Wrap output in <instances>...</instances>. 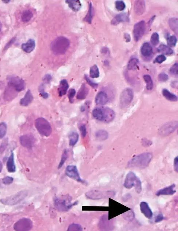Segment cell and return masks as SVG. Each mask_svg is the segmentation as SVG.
Listing matches in <instances>:
<instances>
[{
	"mask_svg": "<svg viewBox=\"0 0 178 231\" xmlns=\"http://www.w3.org/2000/svg\"><path fill=\"white\" fill-rule=\"evenodd\" d=\"M152 155L150 153H145L137 155L128 163V168L144 169L149 165L152 160Z\"/></svg>",
	"mask_w": 178,
	"mask_h": 231,
	"instance_id": "obj_1",
	"label": "cell"
},
{
	"mask_svg": "<svg viewBox=\"0 0 178 231\" xmlns=\"http://www.w3.org/2000/svg\"><path fill=\"white\" fill-rule=\"evenodd\" d=\"M92 115L96 120L106 123L111 122L115 117L114 111L108 107L95 108L92 111Z\"/></svg>",
	"mask_w": 178,
	"mask_h": 231,
	"instance_id": "obj_2",
	"label": "cell"
},
{
	"mask_svg": "<svg viewBox=\"0 0 178 231\" xmlns=\"http://www.w3.org/2000/svg\"><path fill=\"white\" fill-rule=\"evenodd\" d=\"M70 45V41L68 39L60 36L57 38L52 42L51 48L55 54L63 55L66 52Z\"/></svg>",
	"mask_w": 178,
	"mask_h": 231,
	"instance_id": "obj_3",
	"label": "cell"
},
{
	"mask_svg": "<svg viewBox=\"0 0 178 231\" xmlns=\"http://www.w3.org/2000/svg\"><path fill=\"white\" fill-rule=\"evenodd\" d=\"M124 186L125 188L130 189L135 187V191L138 194L142 191V184L141 180L136 176L135 173L130 172L127 174L124 180Z\"/></svg>",
	"mask_w": 178,
	"mask_h": 231,
	"instance_id": "obj_4",
	"label": "cell"
},
{
	"mask_svg": "<svg viewBox=\"0 0 178 231\" xmlns=\"http://www.w3.org/2000/svg\"><path fill=\"white\" fill-rule=\"evenodd\" d=\"M55 208L60 212H67L72 207L78 204L75 202L71 203V198L70 196L65 195L56 198L55 200Z\"/></svg>",
	"mask_w": 178,
	"mask_h": 231,
	"instance_id": "obj_5",
	"label": "cell"
},
{
	"mask_svg": "<svg viewBox=\"0 0 178 231\" xmlns=\"http://www.w3.org/2000/svg\"><path fill=\"white\" fill-rule=\"evenodd\" d=\"M35 124L38 131L43 136H48L52 132L50 123L43 117L37 118L35 120Z\"/></svg>",
	"mask_w": 178,
	"mask_h": 231,
	"instance_id": "obj_6",
	"label": "cell"
},
{
	"mask_svg": "<svg viewBox=\"0 0 178 231\" xmlns=\"http://www.w3.org/2000/svg\"><path fill=\"white\" fill-rule=\"evenodd\" d=\"M27 194L26 191H20L13 195L2 199L1 201L2 204L5 205L16 204L23 200L27 196Z\"/></svg>",
	"mask_w": 178,
	"mask_h": 231,
	"instance_id": "obj_7",
	"label": "cell"
},
{
	"mask_svg": "<svg viewBox=\"0 0 178 231\" xmlns=\"http://www.w3.org/2000/svg\"><path fill=\"white\" fill-rule=\"evenodd\" d=\"M7 81L8 85L14 89L18 92H20L25 89L24 81L18 77H10L8 78Z\"/></svg>",
	"mask_w": 178,
	"mask_h": 231,
	"instance_id": "obj_8",
	"label": "cell"
},
{
	"mask_svg": "<svg viewBox=\"0 0 178 231\" xmlns=\"http://www.w3.org/2000/svg\"><path fill=\"white\" fill-rule=\"evenodd\" d=\"M134 93L132 90L126 88L122 91L120 95V103L123 107L128 106L131 103L133 99Z\"/></svg>",
	"mask_w": 178,
	"mask_h": 231,
	"instance_id": "obj_9",
	"label": "cell"
},
{
	"mask_svg": "<svg viewBox=\"0 0 178 231\" xmlns=\"http://www.w3.org/2000/svg\"><path fill=\"white\" fill-rule=\"evenodd\" d=\"M33 227V223L28 218H22L17 221L14 226V230L18 231H29Z\"/></svg>",
	"mask_w": 178,
	"mask_h": 231,
	"instance_id": "obj_10",
	"label": "cell"
},
{
	"mask_svg": "<svg viewBox=\"0 0 178 231\" xmlns=\"http://www.w3.org/2000/svg\"><path fill=\"white\" fill-rule=\"evenodd\" d=\"M114 192L112 191H102L98 190H94L87 192L86 196L88 198L93 200H100L101 199L105 198L108 196H114L115 195Z\"/></svg>",
	"mask_w": 178,
	"mask_h": 231,
	"instance_id": "obj_11",
	"label": "cell"
},
{
	"mask_svg": "<svg viewBox=\"0 0 178 231\" xmlns=\"http://www.w3.org/2000/svg\"><path fill=\"white\" fill-rule=\"evenodd\" d=\"M146 29L145 22L141 21L136 23L134 25L133 30V36L134 40L138 41L143 37Z\"/></svg>",
	"mask_w": 178,
	"mask_h": 231,
	"instance_id": "obj_12",
	"label": "cell"
},
{
	"mask_svg": "<svg viewBox=\"0 0 178 231\" xmlns=\"http://www.w3.org/2000/svg\"><path fill=\"white\" fill-rule=\"evenodd\" d=\"M67 176L79 182L83 183V180L81 178L79 173L77 167L75 165H69L67 166L66 170Z\"/></svg>",
	"mask_w": 178,
	"mask_h": 231,
	"instance_id": "obj_13",
	"label": "cell"
},
{
	"mask_svg": "<svg viewBox=\"0 0 178 231\" xmlns=\"http://www.w3.org/2000/svg\"><path fill=\"white\" fill-rule=\"evenodd\" d=\"M20 142L22 146L28 148H31L35 142V139L31 135H26L21 136L20 138Z\"/></svg>",
	"mask_w": 178,
	"mask_h": 231,
	"instance_id": "obj_14",
	"label": "cell"
},
{
	"mask_svg": "<svg viewBox=\"0 0 178 231\" xmlns=\"http://www.w3.org/2000/svg\"><path fill=\"white\" fill-rule=\"evenodd\" d=\"M176 185L173 184L158 191L156 195L157 196L162 195H172L176 193L175 190Z\"/></svg>",
	"mask_w": 178,
	"mask_h": 231,
	"instance_id": "obj_15",
	"label": "cell"
},
{
	"mask_svg": "<svg viewBox=\"0 0 178 231\" xmlns=\"http://www.w3.org/2000/svg\"><path fill=\"white\" fill-rule=\"evenodd\" d=\"M140 209L141 212L146 218L151 219L153 217V212L147 202L144 201L141 202L140 204Z\"/></svg>",
	"mask_w": 178,
	"mask_h": 231,
	"instance_id": "obj_16",
	"label": "cell"
},
{
	"mask_svg": "<svg viewBox=\"0 0 178 231\" xmlns=\"http://www.w3.org/2000/svg\"><path fill=\"white\" fill-rule=\"evenodd\" d=\"M177 122H172L168 123L162 127L161 129V133L163 134H169L173 132L177 127Z\"/></svg>",
	"mask_w": 178,
	"mask_h": 231,
	"instance_id": "obj_17",
	"label": "cell"
},
{
	"mask_svg": "<svg viewBox=\"0 0 178 231\" xmlns=\"http://www.w3.org/2000/svg\"><path fill=\"white\" fill-rule=\"evenodd\" d=\"M18 92L16 90L9 86L7 85L4 93V99L7 101H11L17 96Z\"/></svg>",
	"mask_w": 178,
	"mask_h": 231,
	"instance_id": "obj_18",
	"label": "cell"
},
{
	"mask_svg": "<svg viewBox=\"0 0 178 231\" xmlns=\"http://www.w3.org/2000/svg\"><path fill=\"white\" fill-rule=\"evenodd\" d=\"M129 21V18L127 14L121 13L115 17L111 22L112 25H115L122 22H126Z\"/></svg>",
	"mask_w": 178,
	"mask_h": 231,
	"instance_id": "obj_19",
	"label": "cell"
},
{
	"mask_svg": "<svg viewBox=\"0 0 178 231\" xmlns=\"http://www.w3.org/2000/svg\"><path fill=\"white\" fill-rule=\"evenodd\" d=\"M108 100L107 94L103 91H100L96 97L95 102L98 105H105L108 102Z\"/></svg>",
	"mask_w": 178,
	"mask_h": 231,
	"instance_id": "obj_20",
	"label": "cell"
},
{
	"mask_svg": "<svg viewBox=\"0 0 178 231\" xmlns=\"http://www.w3.org/2000/svg\"><path fill=\"white\" fill-rule=\"evenodd\" d=\"M142 55L144 57H149L153 52V48L148 43H145L142 46L141 49Z\"/></svg>",
	"mask_w": 178,
	"mask_h": 231,
	"instance_id": "obj_21",
	"label": "cell"
},
{
	"mask_svg": "<svg viewBox=\"0 0 178 231\" xmlns=\"http://www.w3.org/2000/svg\"><path fill=\"white\" fill-rule=\"evenodd\" d=\"M145 9V2L144 1H136L134 4V10L137 15L143 14Z\"/></svg>",
	"mask_w": 178,
	"mask_h": 231,
	"instance_id": "obj_22",
	"label": "cell"
},
{
	"mask_svg": "<svg viewBox=\"0 0 178 231\" xmlns=\"http://www.w3.org/2000/svg\"><path fill=\"white\" fill-rule=\"evenodd\" d=\"M33 99V97L31 91L27 90L26 93L24 97L20 101V104L23 106H28L32 102Z\"/></svg>",
	"mask_w": 178,
	"mask_h": 231,
	"instance_id": "obj_23",
	"label": "cell"
},
{
	"mask_svg": "<svg viewBox=\"0 0 178 231\" xmlns=\"http://www.w3.org/2000/svg\"><path fill=\"white\" fill-rule=\"evenodd\" d=\"M35 46V41L33 39H30L26 43L22 45V48L27 53H30L34 50Z\"/></svg>",
	"mask_w": 178,
	"mask_h": 231,
	"instance_id": "obj_24",
	"label": "cell"
},
{
	"mask_svg": "<svg viewBox=\"0 0 178 231\" xmlns=\"http://www.w3.org/2000/svg\"><path fill=\"white\" fill-rule=\"evenodd\" d=\"M7 168L8 171L10 173H14L15 172L16 167L14 163V154L13 152H11L10 156L7 160Z\"/></svg>",
	"mask_w": 178,
	"mask_h": 231,
	"instance_id": "obj_25",
	"label": "cell"
},
{
	"mask_svg": "<svg viewBox=\"0 0 178 231\" xmlns=\"http://www.w3.org/2000/svg\"><path fill=\"white\" fill-rule=\"evenodd\" d=\"M69 88L68 81L66 79H63L60 82L59 88V93L60 96L66 94Z\"/></svg>",
	"mask_w": 178,
	"mask_h": 231,
	"instance_id": "obj_26",
	"label": "cell"
},
{
	"mask_svg": "<svg viewBox=\"0 0 178 231\" xmlns=\"http://www.w3.org/2000/svg\"><path fill=\"white\" fill-rule=\"evenodd\" d=\"M89 90L85 84H83L79 90L77 95V98L78 99H86L88 94Z\"/></svg>",
	"mask_w": 178,
	"mask_h": 231,
	"instance_id": "obj_27",
	"label": "cell"
},
{
	"mask_svg": "<svg viewBox=\"0 0 178 231\" xmlns=\"http://www.w3.org/2000/svg\"><path fill=\"white\" fill-rule=\"evenodd\" d=\"M66 2L68 5L69 7L74 11L79 10L82 6L80 1L78 0H67Z\"/></svg>",
	"mask_w": 178,
	"mask_h": 231,
	"instance_id": "obj_28",
	"label": "cell"
},
{
	"mask_svg": "<svg viewBox=\"0 0 178 231\" xmlns=\"http://www.w3.org/2000/svg\"><path fill=\"white\" fill-rule=\"evenodd\" d=\"M162 94L163 96L168 100L171 101H177L178 100L176 95L170 92L167 89H164L162 91Z\"/></svg>",
	"mask_w": 178,
	"mask_h": 231,
	"instance_id": "obj_29",
	"label": "cell"
},
{
	"mask_svg": "<svg viewBox=\"0 0 178 231\" xmlns=\"http://www.w3.org/2000/svg\"><path fill=\"white\" fill-rule=\"evenodd\" d=\"M158 49L160 52L164 55H171L173 53V50L171 48L164 44L160 45Z\"/></svg>",
	"mask_w": 178,
	"mask_h": 231,
	"instance_id": "obj_30",
	"label": "cell"
},
{
	"mask_svg": "<svg viewBox=\"0 0 178 231\" xmlns=\"http://www.w3.org/2000/svg\"><path fill=\"white\" fill-rule=\"evenodd\" d=\"M33 15L32 12L30 10H26L22 14L21 19L23 22H28L32 19Z\"/></svg>",
	"mask_w": 178,
	"mask_h": 231,
	"instance_id": "obj_31",
	"label": "cell"
},
{
	"mask_svg": "<svg viewBox=\"0 0 178 231\" xmlns=\"http://www.w3.org/2000/svg\"><path fill=\"white\" fill-rule=\"evenodd\" d=\"M69 143H70V146H74L78 142L79 138V135L78 133L75 132H72L70 133L69 136Z\"/></svg>",
	"mask_w": 178,
	"mask_h": 231,
	"instance_id": "obj_32",
	"label": "cell"
},
{
	"mask_svg": "<svg viewBox=\"0 0 178 231\" xmlns=\"http://www.w3.org/2000/svg\"><path fill=\"white\" fill-rule=\"evenodd\" d=\"M169 25L173 32L177 35L178 32V20L177 18H173L169 19Z\"/></svg>",
	"mask_w": 178,
	"mask_h": 231,
	"instance_id": "obj_33",
	"label": "cell"
},
{
	"mask_svg": "<svg viewBox=\"0 0 178 231\" xmlns=\"http://www.w3.org/2000/svg\"><path fill=\"white\" fill-rule=\"evenodd\" d=\"M138 63H139V61L136 58H133L130 59L127 65L128 70H135L137 68Z\"/></svg>",
	"mask_w": 178,
	"mask_h": 231,
	"instance_id": "obj_34",
	"label": "cell"
},
{
	"mask_svg": "<svg viewBox=\"0 0 178 231\" xmlns=\"http://www.w3.org/2000/svg\"><path fill=\"white\" fill-rule=\"evenodd\" d=\"M90 77L92 78H97L99 76V71L97 65H94L90 68Z\"/></svg>",
	"mask_w": 178,
	"mask_h": 231,
	"instance_id": "obj_35",
	"label": "cell"
},
{
	"mask_svg": "<svg viewBox=\"0 0 178 231\" xmlns=\"http://www.w3.org/2000/svg\"><path fill=\"white\" fill-rule=\"evenodd\" d=\"M144 79L146 84V88L149 90H151L153 88V83L151 77L149 75H145Z\"/></svg>",
	"mask_w": 178,
	"mask_h": 231,
	"instance_id": "obj_36",
	"label": "cell"
},
{
	"mask_svg": "<svg viewBox=\"0 0 178 231\" xmlns=\"http://www.w3.org/2000/svg\"><path fill=\"white\" fill-rule=\"evenodd\" d=\"M108 133L106 131L100 130L96 133V137L99 140H105L108 138Z\"/></svg>",
	"mask_w": 178,
	"mask_h": 231,
	"instance_id": "obj_37",
	"label": "cell"
},
{
	"mask_svg": "<svg viewBox=\"0 0 178 231\" xmlns=\"http://www.w3.org/2000/svg\"><path fill=\"white\" fill-rule=\"evenodd\" d=\"M92 5L91 3H90L89 5V10L87 14L86 17L84 19V21L89 23H91L92 20Z\"/></svg>",
	"mask_w": 178,
	"mask_h": 231,
	"instance_id": "obj_38",
	"label": "cell"
},
{
	"mask_svg": "<svg viewBox=\"0 0 178 231\" xmlns=\"http://www.w3.org/2000/svg\"><path fill=\"white\" fill-rule=\"evenodd\" d=\"M68 156V151L65 150L63 152L61 160L58 166V169H60L63 166L67 160Z\"/></svg>",
	"mask_w": 178,
	"mask_h": 231,
	"instance_id": "obj_39",
	"label": "cell"
},
{
	"mask_svg": "<svg viewBox=\"0 0 178 231\" xmlns=\"http://www.w3.org/2000/svg\"><path fill=\"white\" fill-rule=\"evenodd\" d=\"M150 41L152 44L156 45L159 43V36L157 33H154L151 36Z\"/></svg>",
	"mask_w": 178,
	"mask_h": 231,
	"instance_id": "obj_40",
	"label": "cell"
},
{
	"mask_svg": "<svg viewBox=\"0 0 178 231\" xmlns=\"http://www.w3.org/2000/svg\"><path fill=\"white\" fill-rule=\"evenodd\" d=\"M167 42L169 47H175L177 42V38L175 36H171L168 39Z\"/></svg>",
	"mask_w": 178,
	"mask_h": 231,
	"instance_id": "obj_41",
	"label": "cell"
},
{
	"mask_svg": "<svg viewBox=\"0 0 178 231\" xmlns=\"http://www.w3.org/2000/svg\"><path fill=\"white\" fill-rule=\"evenodd\" d=\"M7 125L5 123L0 124V138H3L6 133Z\"/></svg>",
	"mask_w": 178,
	"mask_h": 231,
	"instance_id": "obj_42",
	"label": "cell"
},
{
	"mask_svg": "<svg viewBox=\"0 0 178 231\" xmlns=\"http://www.w3.org/2000/svg\"><path fill=\"white\" fill-rule=\"evenodd\" d=\"M115 7L119 11H122L125 9L126 5L123 1H117L115 2Z\"/></svg>",
	"mask_w": 178,
	"mask_h": 231,
	"instance_id": "obj_43",
	"label": "cell"
},
{
	"mask_svg": "<svg viewBox=\"0 0 178 231\" xmlns=\"http://www.w3.org/2000/svg\"><path fill=\"white\" fill-rule=\"evenodd\" d=\"M123 215L124 218L127 220H132L135 218V214L132 210L128 211L125 214H124Z\"/></svg>",
	"mask_w": 178,
	"mask_h": 231,
	"instance_id": "obj_44",
	"label": "cell"
},
{
	"mask_svg": "<svg viewBox=\"0 0 178 231\" xmlns=\"http://www.w3.org/2000/svg\"><path fill=\"white\" fill-rule=\"evenodd\" d=\"M170 73L172 75L175 76L178 75V65L176 63L172 66L170 69Z\"/></svg>",
	"mask_w": 178,
	"mask_h": 231,
	"instance_id": "obj_45",
	"label": "cell"
},
{
	"mask_svg": "<svg viewBox=\"0 0 178 231\" xmlns=\"http://www.w3.org/2000/svg\"><path fill=\"white\" fill-rule=\"evenodd\" d=\"M84 77L87 82L88 83V84L90 85V86L94 89L97 88L98 86L97 83L94 82L92 80H91L87 75H85Z\"/></svg>",
	"mask_w": 178,
	"mask_h": 231,
	"instance_id": "obj_46",
	"label": "cell"
},
{
	"mask_svg": "<svg viewBox=\"0 0 178 231\" xmlns=\"http://www.w3.org/2000/svg\"><path fill=\"white\" fill-rule=\"evenodd\" d=\"M76 94V90L74 89H71L68 92V97L70 102L71 103L74 102V97Z\"/></svg>",
	"mask_w": 178,
	"mask_h": 231,
	"instance_id": "obj_47",
	"label": "cell"
},
{
	"mask_svg": "<svg viewBox=\"0 0 178 231\" xmlns=\"http://www.w3.org/2000/svg\"><path fill=\"white\" fill-rule=\"evenodd\" d=\"M168 79V76L165 73H160L158 76V79L161 82L167 81Z\"/></svg>",
	"mask_w": 178,
	"mask_h": 231,
	"instance_id": "obj_48",
	"label": "cell"
},
{
	"mask_svg": "<svg viewBox=\"0 0 178 231\" xmlns=\"http://www.w3.org/2000/svg\"><path fill=\"white\" fill-rule=\"evenodd\" d=\"M167 59V58L165 55H161L158 56L156 57L155 60V62L159 64H161L164 62Z\"/></svg>",
	"mask_w": 178,
	"mask_h": 231,
	"instance_id": "obj_49",
	"label": "cell"
},
{
	"mask_svg": "<svg viewBox=\"0 0 178 231\" xmlns=\"http://www.w3.org/2000/svg\"><path fill=\"white\" fill-rule=\"evenodd\" d=\"M14 179L12 177L9 176L5 177L3 179V182L5 185H10L13 182Z\"/></svg>",
	"mask_w": 178,
	"mask_h": 231,
	"instance_id": "obj_50",
	"label": "cell"
},
{
	"mask_svg": "<svg viewBox=\"0 0 178 231\" xmlns=\"http://www.w3.org/2000/svg\"><path fill=\"white\" fill-rule=\"evenodd\" d=\"M82 230V229L79 225L78 224H72L69 227L68 230L80 231Z\"/></svg>",
	"mask_w": 178,
	"mask_h": 231,
	"instance_id": "obj_51",
	"label": "cell"
},
{
	"mask_svg": "<svg viewBox=\"0 0 178 231\" xmlns=\"http://www.w3.org/2000/svg\"><path fill=\"white\" fill-rule=\"evenodd\" d=\"M80 131L83 137H85L87 135V129L86 125H83L80 127Z\"/></svg>",
	"mask_w": 178,
	"mask_h": 231,
	"instance_id": "obj_52",
	"label": "cell"
},
{
	"mask_svg": "<svg viewBox=\"0 0 178 231\" xmlns=\"http://www.w3.org/2000/svg\"><path fill=\"white\" fill-rule=\"evenodd\" d=\"M165 218L163 214L160 213L156 217L155 221L156 223H159L164 220Z\"/></svg>",
	"mask_w": 178,
	"mask_h": 231,
	"instance_id": "obj_53",
	"label": "cell"
},
{
	"mask_svg": "<svg viewBox=\"0 0 178 231\" xmlns=\"http://www.w3.org/2000/svg\"><path fill=\"white\" fill-rule=\"evenodd\" d=\"M178 157H176L174 160V169L176 172H178Z\"/></svg>",
	"mask_w": 178,
	"mask_h": 231,
	"instance_id": "obj_54",
	"label": "cell"
},
{
	"mask_svg": "<svg viewBox=\"0 0 178 231\" xmlns=\"http://www.w3.org/2000/svg\"><path fill=\"white\" fill-rule=\"evenodd\" d=\"M41 95L43 98L46 99L48 98L49 97V95L47 93L44 92V91H43V90L41 89L40 90Z\"/></svg>",
	"mask_w": 178,
	"mask_h": 231,
	"instance_id": "obj_55",
	"label": "cell"
},
{
	"mask_svg": "<svg viewBox=\"0 0 178 231\" xmlns=\"http://www.w3.org/2000/svg\"><path fill=\"white\" fill-rule=\"evenodd\" d=\"M124 38L125 39L127 42H129L131 40V37L129 34L128 33H125L124 35Z\"/></svg>",
	"mask_w": 178,
	"mask_h": 231,
	"instance_id": "obj_56",
	"label": "cell"
},
{
	"mask_svg": "<svg viewBox=\"0 0 178 231\" xmlns=\"http://www.w3.org/2000/svg\"><path fill=\"white\" fill-rule=\"evenodd\" d=\"M51 79V77L50 75H47L44 78V81H46V82H48L50 81Z\"/></svg>",
	"mask_w": 178,
	"mask_h": 231,
	"instance_id": "obj_57",
	"label": "cell"
},
{
	"mask_svg": "<svg viewBox=\"0 0 178 231\" xmlns=\"http://www.w3.org/2000/svg\"><path fill=\"white\" fill-rule=\"evenodd\" d=\"M3 166L2 164L1 161H0V173L2 172V170Z\"/></svg>",
	"mask_w": 178,
	"mask_h": 231,
	"instance_id": "obj_58",
	"label": "cell"
},
{
	"mask_svg": "<svg viewBox=\"0 0 178 231\" xmlns=\"http://www.w3.org/2000/svg\"><path fill=\"white\" fill-rule=\"evenodd\" d=\"M2 28V25L1 22H0V31H1Z\"/></svg>",
	"mask_w": 178,
	"mask_h": 231,
	"instance_id": "obj_59",
	"label": "cell"
},
{
	"mask_svg": "<svg viewBox=\"0 0 178 231\" xmlns=\"http://www.w3.org/2000/svg\"><path fill=\"white\" fill-rule=\"evenodd\" d=\"M1 86H2V85H1V83H0V87H1Z\"/></svg>",
	"mask_w": 178,
	"mask_h": 231,
	"instance_id": "obj_60",
	"label": "cell"
}]
</instances>
